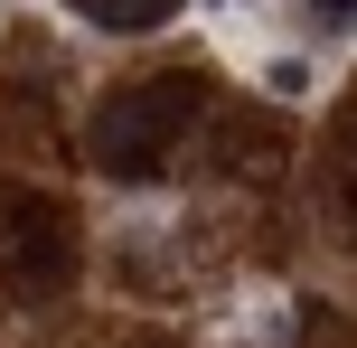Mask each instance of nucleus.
<instances>
[{
	"label": "nucleus",
	"instance_id": "f257e3e1",
	"mask_svg": "<svg viewBox=\"0 0 357 348\" xmlns=\"http://www.w3.org/2000/svg\"><path fill=\"white\" fill-rule=\"evenodd\" d=\"M197 113H207V75L160 66V75L113 85L104 104H94L85 151H94V169H113V179H151V169L178 151V132H197Z\"/></svg>",
	"mask_w": 357,
	"mask_h": 348
},
{
	"label": "nucleus",
	"instance_id": "f03ea898",
	"mask_svg": "<svg viewBox=\"0 0 357 348\" xmlns=\"http://www.w3.org/2000/svg\"><path fill=\"white\" fill-rule=\"evenodd\" d=\"M75 10H85L94 29H123V38H132V29H160L178 0H75Z\"/></svg>",
	"mask_w": 357,
	"mask_h": 348
},
{
	"label": "nucleus",
	"instance_id": "7ed1b4c3",
	"mask_svg": "<svg viewBox=\"0 0 357 348\" xmlns=\"http://www.w3.org/2000/svg\"><path fill=\"white\" fill-rule=\"evenodd\" d=\"M264 94H273V104H301V94H310V66H301V56H273V66H264Z\"/></svg>",
	"mask_w": 357,
	"mask_h": 348
},
{
	"label": "nucleus",
	"instance_id": "20e7f679",
	"mask_svg": "<svg viewBox=\"0 0 357 348\" xmlns=\"http://www.w3.org/2000/svg\"><path fill=\"white\" fill-rule=\"evenodd\" d=\"M310 19L320 29H357V0H310Z\"/></svg>",
	"mask_w": 357,
	"mask_h": 348
}]
</instances>
